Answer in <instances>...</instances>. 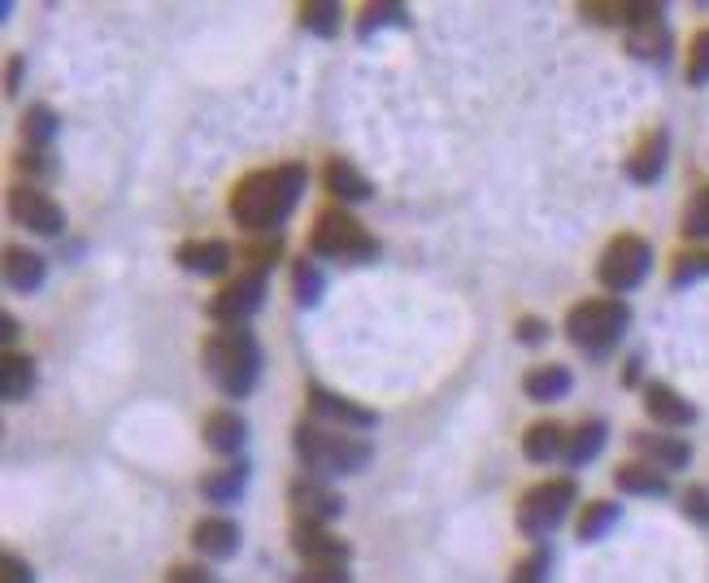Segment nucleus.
Returning a JSON list of instances; mask_svg holds the SVG:
<instances>
[{"label":"nucleus","mask_w":709,"mask_h":583,"mask_svg":"<svg viewBox=\"0 0 709 583\" xmlns=\"http://www.w3.org/2000/svg\"><path fill=\"white\" fill-rule=\"evenodd\" d=\"M631 445H635V453H640L649 467H657V470H684L693 462L688 440H675V436H649V431H640V436H631Z\"/></svg>","instance_id":"17"},{"label":"nucleus","mask_w":709,"mask_h":583,"mask_svg":"<svg viewBox=\"0 0 709 583\" xmlns=\"http://www.w3.org/2000/svg\"><path fill=\"white\" fill-rule=\"evenodd\" d=\"M201 361H205V374L214 379V388L223 396H248L257 388V374H261V345L248 327H223L205 340L201 349Z\"/></svg>","instance_id":"2"},{"label":"nucleus","mask_w":709,"mask_h":583,"mask_svg":"<svg viewBox=\"0 0 709 583\" xmlns=\"http://www.w3.org/2000/svg\"><path fill=\"white\" fill-rule=\"evenodd\" d=\"M310 405H314V414H323V418H331V423H340V427H349V431H365V427H374L379 423V414L374 410H361L353 405L349 396H336V392H327V388H310Z\"/></svg>","instance_id":"15"},{"label":"nucleus","mask_w":709,"mask_h":583,"mask_svg":"<svg viewBox=\"0 0 709 583\" xmlns=\"http://www.w3.org/2000/svg\"><path fill=\"white\" fill-rule=\"evenodd\" d=\"M248 487V462H236V467H223V470H210L201 479V496L214 501V505H227L236 501L239 492Z\"/></svg>","instance_id":"26"},{"label":"nucleus","mask_w":709,"mask_h":583,"mask_svg":"<svg viewBox=\"0 0 709 583\" xmlns=\"http://www.w3.org/2000/svg\"><path fill=\"white\" fill-rule=\"evenodd\" d=\"M706 274H709V253H688V257L675 261V288L697 283V279H706Z\"/></svg>","instance_id":"36"},{"label":"nucleus","mask_w":709,"mask_h":583,"mask_svg":"<svg viewBox=\"0 0 709 583\" xmlns=\"http://www.w3.org/2000/svg\"><path fill=\"white\" fill-rule=\"evenodd\" d=\"M614 523H618V505H614V501H592L588 509L579 514V540H584V545L600 540Z\"/></svg>","instance_id":"30"},{"label":"nucleus","mask_w":709,"mask_h":583,"mask_svg":"<svg viewBox=\"0 0 709 583\" xmlns=\"http://www.w3.org/2000/svg\"><path fill=\"white\" fill-rule=\"evenodd\" d=\"M644 410H649V418L662 423V427H688V423H697V405L684 401V396H679L675 388H666V383H649V388H644Z\"/></svg>","instance_id":"16"},{"label":"nucleus","mask_w":709,"mask_h":583,"mask_svg":"<svg viewBox=\"0 0 709 583\" xmlns=\"http://www.w3.org/2000/svg\"><path fill=\"white\" fill-rule=\"evenodd\" d=\"M292 292H296V301H301V305H318V301H323V292H327L323 270H318L314 261H296V270H292Z\"/></svg>","instance_id":"31"},{"label":"nucleus","mask_w":709,"mask_h":583,"mask_svg":"<svg viewBox=\"0 0 709 583\" xmlns=\"http://www.w3.org/2000/svg\"><path fill=\"white\" fill-rule=\"evenodd\" d=\"M305 183H310V170L301 161L257 170L232 192V218L252 235L279 232L288 223V214L296 210V201L305 197Z\"/></svg>","instance_id":"1"},{"label":"nucleus","mask_w":709,"mask_h":583,"mask_svg":"<svg viewBox=\"0 0 709 583\" xmlns=\"http://www.w3.org/2000/svg\"><path fill=\"white\" fill-rule=\"evenodd\" d=\"M35 388V361L26 352H4L0 361V396L13 405V401H26Z\"/></svg>","instance_id":"24"},{"label":"nucleus","mask_w":709,"mask_h":583,"mask_svg":"<svg viewBox=\"0 0 709 583\" xmlns=\"http://www.w3.org/2000/svg\"><path fill=\"white\" fill-rule=\"evenodd\" d=\"M684 235L688 239H709V188H701L684 214Z\"/></svg>","instance_id":"33"},{"label":"nucleus","mask_w":709,"mask_h":583,"mask_svg":"<svg viewBox=\"0 0 709 583\" xmlns=\"http://www.w3.org/2000/svg\"><path fill=\"white\" fill-rule=\"evenodd\" d=\"M627 53L640 61H662L671 53V26L662 4L653 0H631V26H627Z\"/></svg>","instance_id":"9"},{"label":"nucleus","mask_w":709,"mask_h":583,"mask_svg":"<svg viewBox=\"0 0 709 583\" xmlns=\"http://www.w3.org/2000/svg\"><path fill=\"white\" fill-rule=\"evenodd\" d=\"M684 514H688L693 523L709 527V487H688V492H684Z\"/></svg>","instance_id":"38"},{"label":"nucleus","mask_w":709,"mask_h":583,"mask_svg":"<svg viewBox=\"0 0 709 583\" xmlns=\"http://www.w3.org/2000/svg\"><path fill=\"white\" fill-rule=\"evenodd\" d=\"M170 583H218V575L205 571V567H175V571H170Z\"/></svg>","instance_id":"42"},{"label":"nucleus","mask_w":709,"mask_h":583,"mask_svg":"<svg viewBox=\"0 0 709 583\" xmlns=\"http://www.w3.org/2000/svg\"><path fill=\"white\" fill-rule=\"evenodd\" d=\"M44 274H48V266H44V257L35 248H22V244L4 248V283L13 292H35L44 283Z\"/></svg>","instance_id":"19"},{"label":"nucleus","mask_w":709,"mask_h":583,"mask_svg":"<svg viewBox=\"0 0 709 583\" xmlns=\"http://www.w3.org/2000/svg\"><path fill=\"white\" fill-rule=\"evenodd\" d=\"M9 214H13L18 227H26V232H35V235L66 232V210H61L53 197H44L40 188H13V192H9Z\"/></svg>","instance_id":"11"},{"label":"nucleus","mask_w":709,"mask_h":583,"mask_svg":"<svg viewBox=\"0 0 709 583\" xmlns=\"http://www.w3.org/2000/svg\"><path fill=\"white\" fill-rule=\"evenodd\" d=\"M192 545H196L201 558L227 562V558H236L239 553V527L232 518H201V523L192 527Z\"/></svg>","instance_id":"13"},{"label":"nucleus","mask_w":709,"mask_h":583,"mask_svg":"<svg viewBox=\"0 0 709 583\" xmlns=\"http://www.w3.org/2000/svg\"><path fill=\"white\" fill-rule=\"evenodd\" d=\"M0 332H4V336H0L4 345H13V340H18V323H13V314H4V318H0Z\"/></svg>","instance_id":"44"},{"label":"nucleus","mask_w":709,"mask_h":583,"mask_svg":"<svg viewBox=\"0 0 709 583\" xmlns=\"http://www.w3.org/2000/svg\"><path fill=\"white\" fill-rule=\"evenodd\" d=\"M57 131H61V117H57V110H48V105H31L26 117H22V139H26V148H48Z\"/></svg>","instance_id":"28"},{"label":"nucleus","mask_w":709,"mask_h":583,"mask_svg":"<svg viewBox=\"0 0 709 583\" xmlns=\"http://www.w3.org/2000/svg\"><path fill=\"white\" fill-rule=\"evenodd\" d=\"M248 440V423L239 418L236 410H214L205 418V445L218 453V458H236Z\"/></svg>","instance_id":"21"},{"label":"nucleus","mask_w":709,"mask_h":583,"mask_svg":"<svg viewBox=\"0 0 709 583\" xmlns=\"http://www.w3.org/2000/svg\"><path fill=\"white\" fill-rule=\"evenodd\" d=\"M292 545L305 558V567H349V558H353V549L340 536H331L327 527H310V523L292 527Z\"/></svg>","instance_id":"12"},{"label":"nucleus","mask_w":709,"mask_h":583,"mask_svg":"<svg viewBox=\"0 0 709 583\" xmlns=\"http://www.w3.org/2000/svg\"><path fill=\"white\" fill-rule=\"evenodd\" d=\"M631 327V305L618 301V296H592V301H579L571 314H566V336L575 349L592 352H609Z\"/></svg>","instance_id":"4"},{"label":"nucleus","mask_w":709,"mask_h":583,"mask_svg":"<svg viewBox=\"0 0 709 583\" xmlns=\"http://www.w3.org/2000/svg\"><path fill=\"white\" fill-rule=\"evenodd\" d=\"M605 436H609V431H605V423H600V418H584V423L571 431L566 462H571V467H588L592 458L605 449Z\"/></svg>","instance_id":"27"},{"label":"nucleus","mask_w":709,"mask_h":583,"mask_svg":"<svg viewBox=\"0 0 709 583\" xmlns=\"http://www.w3.org/2000/svg\"><path fill=\"white\" fill-rule=\"evenodd\" d=\"M649 270H653V248H649V239H640V235H618V239H609V248L600 253V261H596V279L609 288V292H631V288H640L644 279H649Z\"/></svg>","instance_id":"7"},{"label":"nucleus","mask_w":709,"mask_h":583,"mask_svg":"<svg viewBox=\"0 0 709 583\" xmlns=\"http://www.w3.org/2000/svg\"><path fill=\"white\" fill-rule=\"evenodd\" d=\"M0 583H35V571L18 553H4L0 558Z\"/></svg>","instance_id":"40"},{"label":"nucleus","mask_w":709,"mask_h":583,"mask_svg":"<svg viewBox=\"0 0 709 583\" xmlns=\"http://www.w3.org/2000/svg\"><path fill=\"white\" fill-rule=\"evenodd\" d=\"M327 192H331L340 205H361V201H370V197H374V183L357 170L353 161L331 157V161H327Z\"/></svg>","instance_id":"20"},{"label":"nucleus","mask_w":709,"mask_h":583,"mask_svg":"<svg viewBox=\"0 0 709 583\" xmlns=\"http://www.w3.org/2000/svg\"><path fill=\"white\" fill-rule=\"evenodd\" d=\"M571 509H575V479H544L531 492H522L514 518L527 540H549L566 523Z\"/></svg>","instance_id":"5"},{"label":"nucleus","mask_w":709,"mask_h":583,"mask_svg":"<svg viewBox=\"0 0 709 583\" xmlns=\"http://www.w3.org/2000/svg\"><path fill=\"white\" fill-rule=\"evenodd\" d=\"M301 22H305V31L331 40V35H340V4H331V0H310V4H301Z\"/></svg>","instance_id":"29"},{"label":"nucleus","mask_w":709,"mask_h":583,"mask_svg":"<svg viewBox=\"0 0 709 583\" xmlns=\"http://www.w3.org/2000/svg\"><path fill=\"white\" fill-rule=\"evenodd\" d=\"M266 279H270V270H257V266L239 270L236 279L210 301V318H218L223 327H244L266 301Z\"/></svg>","instance_id":"8"},{"label":"nucleus","mask_w":709,"mask_h":583,"mask_svg":"<svg viewBox=\"0 0 709 583\" xmlns=\"http://www.w3.org/2000/svg\"><path fill=\"white\" fill-rule=\"evenodd\" d=\"M292 440H296L301 467L310 470L314 479H323V474H357L374 458V449L365 440H353L345 431H323V427H310V423H301Z\"/></svg>","instance_id":"3"},{"label":"nucleus","mask_w":709,"mask_h":583,"mask_svg":"<svg viewBox=\"0 0 709 583\" xmlns=\"http://www.w3.org/2000/svg\"><path fill=\"white\" fill-rule=\"evenodd\" d=\"M296 583H353L349 567H305Z\"/></svg>","instance_id":"39"},{"label":"nucleus","mask_w":709,"mask_h":583,"mask_svg":"<svg viewBox=\"0 0 709 583\" xmlns=\"http://www.w3.org/2000/svg\"><path fill=\"white\" fill-rule=\"evenodd\" d=\"M288 501L296 509V523H310V527H327V523H336L345 514V496L336 487H327L323 479H314V474L296 479L288 487Z\"/></svg>","instance_id":"10"},{"label":"nucleus","mask_w":709,"mask_h":583,"mask_svg":"<svg viewBox=\"0 0 709 583\" xmlns=\"http://www.w3.org/2000/svg\"><path fill=\"white\" fill-rule=\"evenodd\" d=\"M549 549H536L531 558H522L514 571H509V583H544L549 580Z\"/></svg>","instance_id":"34"},{"label":"nucleus","mask_w":709,"mask_h":583,"mask_svg":"<svg viewBox=\"0 0 709 583\" xmlns=\"http://www.w3.org/2000/svg\"><path fill=\"white\" fill-rule=\"evenodd\" d=\"M566 445H571V431H566L562 423H553V418L531 423L527 436H522V453H527V462H536V467H549V462L566 458Z\"/></svg>","instance_id":"14"},{"label":"nucleus","mask_w":709,"mask_h":583,"mask_svg":"<svg viewBox=\"0 0 709 583\" xmlns=\"http://www.w3.org/2000/svg\"><path fill=\"white\" fill-rule=\"evenodd\" d=\"M614 483H618V492H631V496H666V492H671L666 470L649 467V462H627V467H618L614 470Z\"/></svg>","instance_id":"23"},{"label":"nucleus","mask_w":709,"mask_h":583,"mask_svg":"<svg viewBox=\"0 0 709 583\" xmlns=\"http://www.w3.org/2000/svg\"><path fill=\"white\" fill-rule=\"evenodd\" d=\"M514 336H518L522 345H544V340L553 336V327H549L544 318H536V314H527V318H518V323H514Z\"/></svg>","instance_id":"37"},{"label":"nucleus","mask_w":709,"mask_h":583,"mask_svg":"<svg viewBox=\"0 0 709 583\" xmlns=\"http://www.w3.org/2000/svg\"><path fill=\"white\" fill-rule=\"evenodd\" d=\"M175 257L192 274H223L232 266V244H223V239H188V244H179Z\"/></svg>","instance_id":"18"},{"label":"nucleus","mask_w":709,"mask_h":583,"mask_svg":"<svg viewBox=\"0 0 709 583\" xmlns=\"http://www.w3.org/2000/svg\"><path fill=\"white\" fill-rule=\"evenodd\" d=\"M48 161H53V157H48V148H26V153H22V161H18V166H22V170H31V175H40V179H44V175H53V166H48Z\"/></svg>","instance_id":"41"},{"label":"nucleus","mask_w":709,"mask_h":583,"mask_svg":"<svg viewBox=\"0 0 709 583\" xmlns=\"http://www.w3.org/2000/svg\"><path fill=\"white\" fill-rule=\"evenodd\" d=\"M688 83L693 88H706L709 83V31H701L688 48Z\"/></svg>","instance_id":"35"},{"label":"nucleus","mask_w":709,"mask_h":583,"mask_svg":"<svg viewBox=\"0 0 709 583\" xmlns=\"http://www.w3.org/2000/svg\"><path fill=\"white\" fill-rule=\"evenodd\" d=\"M379 26H409V9L405 4H365L361 9V35L370 40Z\"/></svg>","instance_id":"32"},{"label":"nucleus","mask_w":709,"mask_h":583,"mask_svg":"<svg viewBox=\"0 0 709 583\" xmlns=\"http://www.w3.org/2000/svg\"><path fill=\"white\" fill-rule=\"evenodd\" d=\"M310 244H314V253L327 257V261H353L357 266V261H374V257H379L374 235L365 232L349 210H323V214L314 218Z\"/></svg>","instance_id":"6"},{"label":"nucleus","mask_w":709,"mask_h":583,"mask_svg":"<svg viewBox=\"0 0 709 583\" xmlns=\"http://www.w3.org/2000/svg\"><path fill=\"white\" fill-rule=\"evenodd\" d=\"M18 83H22V57H9V75H4V92L13 97V92H18Z\"/></svg>","instance_id":"43"},{"label":"nucleus","mask_w":709,"mask_h":583,"mask_svg":"<svg viewBox=\"0 0 709 583\" xmlns=\"http://www.w3.org/2000/svg\"><path fill=\"white\" fill-rule=\"evenodd\" d=\"M662 170H666V131H653V135H644V144L627 157V175H631L635 183H657Z\"/></svg>","instance_id":"22"},{"label":"nucleus","mask_w":709,"mask_h":583,"mask_svg":"<svg viewBox=\"0 0 709 583\" xmlns=\"http://www.w3.org/2000/svg\"><path fill=\"white\" fill-rule=\"evenodd\" d=\"M522 392L531 401H540V405H553V401H562L571 392V370L566 366H536V370H527Z\"/></svg>","instance_id":"25"}]
</instances>
